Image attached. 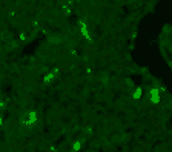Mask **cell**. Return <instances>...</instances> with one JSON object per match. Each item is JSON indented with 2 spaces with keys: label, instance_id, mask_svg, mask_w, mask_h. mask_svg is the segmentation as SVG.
Here are the masks:
<instances>
[{
  "label": "cell",
  "instance_id": "1",
  "mask_svg": "<svg viewBox=\"0 0 172 152\" xmlns=\"http://www.w3.org/2000/svg\"><path fill=\"white\" fill-rule=\"evenodd\" d=\"M149 100L154 104H158L160 103V91L158 89H151L149 91Z\"/></svg>",
  "mask_w": 172,
  "mask_h": 152
},
{
  "label": "cell",
  "instance_id": "2",
  "mask_svg": "<svg viewBox=\"0 0 172 152\" xmlns=\"http://www.w3.org/2000/svg\"><path fill=\"white\" fill-rule=\"evenodd\" d=\"M3 108H5V101H3V100H0V111H2Z\"/></svg>",
  "mask_w": 172,
  "mask_h": 152
}]
</instances>
